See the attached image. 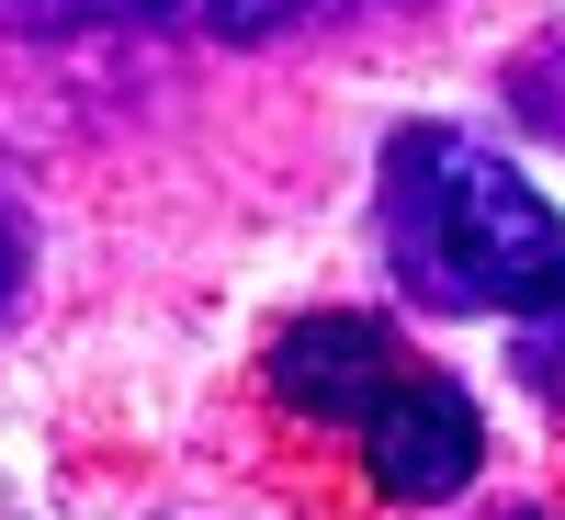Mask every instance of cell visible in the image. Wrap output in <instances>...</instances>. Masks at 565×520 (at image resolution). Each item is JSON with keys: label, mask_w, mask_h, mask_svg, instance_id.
<instances>
[{"label": "cell", "mask_w": 565, "mask_h": 520, "mask_svg": "<svg viewBox=\"0 0 565 520\" xmlns=\"http://www.w3.org/2000/svg\"><path fill=\"white\" fill-rule=\"evenodd\" d=\"M407 373L418 362L396 351V328H373V317H306V328L271 340V396L295 418H317V431H373Z\"/></svg>", "instance_id": "2"}, {"label": "cell", "mask_w": 565, "mask_h": 520, "mask_svg": "<svg viewBox=\"0 0 565 520\" xmlns=\"http://www.w3.org/2000/svg\"><path fill=\"white\" fill-rule=\"evenodd\" d=\"M148 12H170V0H0V34H103Z\"/></svg>", "instance_id": "4"}, {"label": "cell", "mask_w": 565, "mask_h": 520, "mask_svg": "<svg viewBox=\"0 0 565 520\" xmlns=\"http://www.w3.org/2000/svg\"><path fill=\"white\" fill-rule=\"evenodd\" d=\"M306 12H351V0H215V34H282Z\"/></svg>", "instance_id": "6"}, {"label": "cell", "mask_w": 565, "mask_h": 520, "mask_svg": "<svg viewBox=\"0 0 565 520\" xmlns=\"http://www.w3.org/2000/svg\"><path fill=\"white\" fill-rule=\"evenodd\" d=\"M521 385L565 407V295H554V306H543V317L521 328Z\"/></svg>", "instance_id": "5"}, {"label": "cell", "mask_w": 565, "mask_h": 520, "mask_svg": "<svg viewBox=\"0 0 565 520\" xmlns=\"http://www.w3.org/2000/svg\"><path fill=\"white\" fill-rule=\"evenodd\" d=\"M12 295H23V215L0 204V317H12Z\"/></svg>", "instance_id": "7"}, {"label": "cell", "mask_w": 565, "mask_h": 520, "mask_svg": "<svg viewBox=\"0 0 565 520\" xmlns=\"http://www.w3.org/2000/svg\"><path fill=\"white\" fill-rule=\"evenodd\" d=\"M362 453H373V487H385V498L430 509V498H452L463 476H476V453H487V418H476V396H463L452 373H430V362H418L407 385L385 396V418L362 431Z\"/></svg>", "instance_id": "3"}, {"label": "cell", "mask_w": 565, "mask_h": 520, "mask_svg": "<svg viewBox=\"0 0 565 520\" xmlns=\"http://www.w3.org/2000/svg\"><path fill=\"white\" fill-rule=\"evenodd\" d=\"M385 261L441 317H543L565 295V215L463 125L385 148Z\"/></svg>", "instance_id": "1"}]
</instances>
